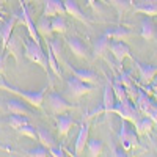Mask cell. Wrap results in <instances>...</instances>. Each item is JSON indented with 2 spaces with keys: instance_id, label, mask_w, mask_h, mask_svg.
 Returning <instances> with one entry per match:
<instances>
[{
  "instance_id": "cell-1",
  "label": "cell",
  "mask_w": 157,
  "mask_h": 157,
  "mask_svg": "<svg viewBox=\"0 0 157 157\" xmlns=\"http://www.w3.org/2000/svg\"><path fill=\"white\" fill-rule=\"evenodd\" d=\"M0 90H6L10 93L16 94L19 98H22L29 105L35 107V109H43V104H44V99H46V93H47V86L38 90V91H25V90H21L14 85H11L6 82V78H0Z\"/></svg>"
},
{
  "instance_id": "cell-2",
  "label": "cell",
  "mask_w": 157,
  "mask_h": 157,
  "mask_svg": "<svg viewBox=\"0 0 157 157\" xmlns=\"http://www.w3.org/2000/svg\"><path fill=\"white\" fill-rule=\"evenodd\" d=\"M24 57L29 58L30 61L39 64L44 72H49V63H47V55L43 49V46H39L38 43H35L32 38H25L24 39Z\"/></svg>"
},
{
  "instance_id": "cell-3",
  "label": "cell",
  "mask_w": 157,
  "mask_h": 157,
  "mask_svg": "<svg viewBox=\"0 0 157 157\" xmlns=\"http://www.w3.org/2000/svg\"><path fill=\"white\" fill-rule=\"evenodd\" d=\"M93 91H94V85H90V83L82 82L80 78H77L74 74L66 78V94L71 99H74V101L80 99L85 94L93 93Z\"/></svg>"
},
{
  "instance_id": "cell-4",
  "label": "cell",
  "mask_w": 157,
  "mask_h": 157,
  "mask_svg": "<svg viewBox=\"0 0 157 157\" xmlns=\"http://www.w3.org/2000/svg\"><path fill=\"white\" fill-rule=\"evenodd\" d=\"M110 113H116L118 116L121 118V120H127V121H130L132 124H135V123L140 120V118H141L138 109H135V105H134L132 101H127V102H120V101H116L115 107L112 109Z\"/></svg>"
},
{
  "instance_id": "cell-5",
  "label": "cell",
  "mask_w": 157,
  "mask_h": 157,
  "mask_svg": "<svg viewBox=\"0 0 157 157\" xmlns=\"http://www.w3.org/2000/svg\"><path fill=\"white\" fill-rule=\"evenodd\" d=\"M130 121L127 120H121V126H120V141L124 151H132L137 145H138V134L137 130L129 126Z\"/></svg>"
},
{
  "instance_id": "cell-6",
  "label": "cell",
  "mask_w": 157,
  "mask_h": 157,
  "mask_svg": "<svg viewBox=\"0 0 157 157\" xmlns=\"http://www.w3.org/2000/svg\"><path fill=\"white\" fill-rule=\"evenodd\" d=\"M46 101H47V109L52 115H61V113H66L68 110L75 109V105L69 104L61 94L55 93V91H50L46 98Z\"/></svg>"
},
{
  "instance_id": "cell-7",
  "label": "cell",
  "mask_w": 157,
  "mask_h": 157,
  "mask_svg": "<svg viewBox=\"0 0 157 157\" xmlns=\"http://www.w3.org/2000/svg\"><path fill=\"white\" fill-rule=\"evenodd\" d=\"M115 104H116V96H115V91H113V86H112V82H107V85L104 86V94H102V104H101V107L93 110L88 118H93V116H99L101 113H110L112 109L115 107Z\"/></svg>"
},
{
  "instance_id": "cell-8",
  "label": "cell",
  "mask_w": 157,
  "mask_h": 157,
  "mask_svg": "<svg viewBox=\"0 0 157 157\" xmlns=\"http://www.w3.org/2000/svg\"><path fill=\"white\" fill-rule=\"evenodd\" d=\"M19 16L22 17V24H24V27L27 29L29 36L33 39L35 43H38L39 46H43V44H41V36H39V33H38V30H36L35 22L32 21V16H30L27 6H25V3H24V0H21V14H19Z\"/></svg>"
},
{
  "instance_id": "cell-9",
  "label": "cell",
  "mask_w": 157,
  "mask_h": 157,
  "mask_svg": "<svg viewBox=\"0 0 157 157\" xmlns=\"http://www.w3.org/2000/svg\"><path fill=\"white\" fill-rule=\"evenodd\" d=\"M134 64L138 69L140 82L141 85H151L154 77L157 75V64H148V63H140L138 60H134Z\"/></svg>"
},
{
  "instance_id": "cell-10",
  "label": "cell",
  "mask_w": 157,
  "mask_h": 157,
  "mask_svg": "<svg viewBox=\"0 0 157 157\" xmlns=\"http://www.w3.org/2000/svg\"><path fill=\"white\" fill-rule=\"evenodd\" d=\"M22 46H24V41H21V35L13 33L11 38H10V41H8V44H6L5 52L16 60V64H21V60H22V55H24Z\"/></svg>"
},
{
  "instance_id": "cell-11",
  "label": "cell",
  "mask_w": 157,
  "mask_h": 157,
  "mask_svg": "<svg viewBox=\"0 0 157 157\" xmlns=\"http://www.w3.org/2000/svg\"><path fill=\"white\" fill-rule=\"evenodd\" d=\"M44 11L43 14L47 17H54V16H66V8H64L63 0H43Z\"/></svg>"
},
{
  "instance_id": "cell-12",
  "label": "cell",
  "mask_w": 157,
  "mask_h": 157,
  "mask_svg": "<svg viewBox=\"0 0 157 157\" xmlns=\"http://www.w3.org/2000/svg\"><path fill=\"white\" fill-rule=\"evenodd\" d=\"M90 140V123L85 121L80 126L78 135L75 138V146H74V155H80L85 149H86V143Z\"/></svg>"
},
{
  "instance_id": "cell-13",
  "label": "cell",
  "mask_w": 157,
  "mask_h": 157,
  "mask_svg": "<svg viewBox=\"0 0 157 157\" xmlns=\"http://www.w3.org/2000/svg\"><path fill=\"white\" fill-rule=\"evenodd\" d=\"M110 52H112V57L118 61V63H123L126 58L130 57V47L124 43V41H110Z\"/></svg>"
},
{
  "instance_id": "cell-14",
  "label": "cell",
  "mask_w": 157,
  "mask_h": 157,
  "mask_svg": "<svg viewBox=\"0 0 157 157\" xmlns=\"http://www.w3.org/2000/svg\"><path fill=\"white\" fill-rule=\"evenodd\" d=\"M63 2H64V8H66L68 16H71V17L77 19L78 22H82V24H85V25H86V27H90L93 21H90V19L83 14L82 10L78 8V5H77L75 0H63Z\"/></svg>"
},
{
  "instance_id": "cell-15",
  "label": "cell",
  "mask_w": 157,
  "mask_h": 157,
  "mask_svg": "<svg viewBox=\"0 0 157 157\" xmlns=\"http://www.w3.org/2000/svg\"><path fill=\"white\" fill-rule=\"evenodd\" d=\"M17 14H13L8 21H5L3 22V25H2V29H0V41H2V54L5 52V49H6V44H8V41H10V38H11V35H13V30H14V27H16V21H17Z\"/></svg>"
},
{
  "instance_id": "cell-16",
  "label": "cell",
  "mask_w": 157,
  "mask_h": 157,
  "mask_svg": "<svg viewBox=\"0 0 157 157\" xmlns=\"http://www.w3.org/2000/svg\"><path fill=\"white\" fill-rule=\"evenodd\" d=\"M140 36L145 41H152V39L157 38V29H155V25L149 16L143 17L140 22Z\"/></svg>"
},
{
  "instance_id": "cell-17",
  "label": "cell",
  "mask_w": 157,
  "mask_h": 157,
  "mask_svg": "<svg viewBox=\"0 0 157 157\" xmlns=\"http://www.w3.org/2000/svg\"><path fill=\"white\" fill-rule=\"evenodd\" d=\"M66 46L71 49V52H72L77 58H88V57H90L88 47H86L78 38H75V36H71V38L66 39Z\"/></svg>"
},
{
  "instance_id": "cell-18",
  "label": "cell",
  "mask_w": 157,
  "mask_h": 157,
  "mask_svg": "<svg viewBox=\"0 0 157 157\" xmlns=\"http://www.w3.org/2000/svg\"><path fill=\"white\" fill-rule=\"evenodd\" d=\"M36 30L39 33L43 39H52L54 38V29H52V17H47V16H41L39 21L36 22Z\"/></svg>"
},
{
  "instance_id": "cell-19",
  "label": "cell",
  "mask_w": 157,
  "mask_h": 157,
  "mask_svg": "<svg viewBox=\"0 0 157 157\" xmlns=\"http://www.w3.org/2000/svg\"><path fill=\"white\" fill-rule=\"evenodd\" d=\"M134 11L145 16H157V0H140L134 5Z\"/></svg>"
},
{
  "instance_id": "cell-20",
  "label": "cell",
  "mask_w": 157,
  "mask_h": 157,
  "mask_svg": "<svg viewBox=\"0 0 157 157\" xmlns=\"http://www.w3.org/2000/svg\"><path fill=\"white\" fill-rule=\"evenodd\" d=\"M55 123H57V130H58V135L60 137H66L69 134V130L72 129L74 123V118L69 115H58L55 116Z\"/></svg>"
},
{
  "instance_id": "cell-21",
  "label": "cell",
  "mask_w": 157,
  "mask_h": 157,
  "mask_svg": "<svg viewBox=\"0 0 157 157\" xmlns=\"http://www.w3.org/2000/svg\"><path fill=\"white\" fill-rule=\"evenodd\" d=\"M68 68L77 78H80L82 82L90 83V85H98L99 83V77H98L96 72L90 71V69H77V68H72V66H68Z\"/></svg>"
},
{
  "instance_id": "cell-22",
  "label": "cell",
  "mask_w": 157,
  "mask_h": 157,
  "mask_svg": "<svg viewBox=\"0 0 157 157\" xmlns=\"http://www.w3.org/2000/svg\"><path fill=\"white\" fill-rule=\"evenodd\" d=\"M6 110L10 113H17V115H32V110L27 107V102L21 99H8L6 101Z\"/></svg>"
},
{
  "instance_id": "cell-23",
  "label": "cell",
  "mask_w": 157,
  "mask_h": 157,
  "mask_svg": "<svg viewBox=\"0 0 157 157\" xmlns=\"http://www.w3.org/2000/svg\"><path fill=\"white\" fill-rule=\"evenodd\" d=\"M104 35L110 39H115V41H126V39L134 36V32L126 27H113V29H107Z\"/></svg>"
},
{
  "instance_id": "cell-24",
  "label": "cell",
  "mask_w": 157,
  "mask_h": 157,
  "mask_svg": "<svg viewBox=\"0 0 157 157\" xmlns=\"http://www.w3.org/2000/svg\"><path fill=\"white\" fill-rule=\"evenodd\" d=\"M109 50H110V38H107L105 35H102L101 38H96L93 41V55H94V58L104 57Z\"/></svg>"
},
{
  "instance_id": "cell-25",
  "label": "cell",
  "mask_w": 157,
  "mask_h": 157,
  "mask_svg": "<svg viewBox=\"0 0 157 157\" xmlns=\"http://www.w3.org/2000/svg\"><path fill=\"white\" fill-rule=\"evenodd\" d=\"M154 121L151 120L149 116H141L140 120L135 123V130L138 135H148L151 130L154 129Z\"/></svg>"
},
{
  "instance_id": "cell-26",
  "label": "cell",
  "mask_w": 157,
  "mask_h": 157,
  "mask_svg": "<svg viewBox=\"0 0 157 157\" xmlns=\"http://www.w3.org/2000/svg\"><path fill=\"white\" fill-rule=\"evenodd\" d=\"M86 154L90 157H99L104 154V141L98 138H90L86 143Z\"/></svg>"
},
{
  "instance_id": "cell-27",
  "label": "cell",
  "mask_w": 157,
  "mask_h": 157,
  "mask_svg": "<svg viewBox=\"0 0 157 157\" xmlns=\"http://www.w3.org/2000/svg\"><path fill=\"white\" fill-rule=\"evenodd\" d=\"M49 46H50V49H52V52H54V55H55V58L58 60V63L60 64H63V66H69V64L66 63V60H64V57H63V47H61V41L58 38H52V39H49Z\"/></svg>"
},
{
  "instance_id": "cell-28",
  "label": "cell",
  "mask_w": 157,
  "mask_h": 157,
  "mask_svg": "<svg viewBox=\"0 0 157 157\" xmlns=\"http://www.w3.org/2000/svg\"><path fill=\"white\" fill-rule=\"evenodd\" d=\"M46 55H47V63H49L50 71L54 72L57 77H61L63 72H61V69H60V63H58V60L55 58L54 52H52V49H50V46H49L47 41H46Z\"/></svg>"
},
{
  "instance_id": "cell-29",
  "label": "cell",
  "mask_w": 157,
  "mask_h": 157,
  "mask_svg": "<svg viewBox=\"0 0 157 157\" xmlns=\"http://www.w3.org/2000/svg\"><path fill=\"white\" fill-rule=\"evenodd\" d=\"M36 132H38V141L41 143L43 146H46V148H52V146H55V145H57L54 135H52L47 129H44V127H38V129H36Z\"/></svg>"
},
{
  "instance_id": "cell-30",
  "label": "cell",
  "mask_w": 157,
  "mask_h": 157,
  "mask_svg": "<svg viewBox=\"0 0 157 157\" xmlns=\"http://www.w3.org/2000/svg\"><path fill=\"white\" fill-rule=\"evenodd\" d=\"M6 123L13 127V129H19L25 124H29V120H27V116L25 115H17V113H11L8 118H6Z\"/></svg>"
},
{
  "instance_id": "cell-31",
  "label": "cell",
  "mask_w": 157,
  "mask_h": 157,
  "mask_svg": "<svg viewBox=\"0 0 157 157\" xmlns=\"http://www.w3.org/2000/svg\"><path fill=\"white\" fill-rule=\"evenodd\" d=\"M52 29H54V33L58 35H64L68 30V24L64 16H54L52 17Z\"/></svg>"
},
{
  "instance_id": "cell-32",
  "label": "cell",
  "mask_w": 157,
  "mask_h": 157,
  "mask_svg": "<svg viewBox=\"0 0 157 157\" xmlns=\"http://www.w3.org/2000/svg\"><path fill=\"white\" fill-rule=\"evenodd\" d=\"M112 86H113V91H115L116 101H120V102H127V101H130L129 96H127V90H126V86H124L123 83H120L118 80H115V82L112 83Z\"/></svg>"
},
{
  "instance_id": "cell-33",
  "label": "cell",
  "mask_w": 157,
  "mask_h": 157,
  "mask_svg": "<svg viewBox=\"0 0 157 157\" xmlns=\"http://www.w3.org/2000/svg\"><path fill=\"white\" fill-rule=\"evenodd\" d=\"M17 134H21V135H24V137H29V138H32V140H38L36 129L32 127L30 124H25V126L19 127V129H17Z\"/></svg>"
},
{
  "instance_id": "cell-34",
  "label": "cell",
  "mask_w": 157,
  "mask_h": 157,
  "mask_svg": "<svg viewBox=\"0 0 157 157\" xmlns=\"http://www.w3.org/2000/svg\"><path fill=\"white\" fill-rule=\"evenodd\" d=\"M27 155H32V157H46V155H50L49 152V148L46 146H39V148H32V149H25L24 151Z\"/></svg>"
},
{
  "instance_id": "cell-35",
  "label": "cell",
  "mask_w": 157,
  "mask_h": 157,
  "mask_svg": "<svg viewBox=\"0 0 157 157\" xmlns=\"http://www.w3.org/2000/svg\"><path fill=\"white\" fill-rule=\"evenodd\" d=\"M110 3L116 8L118 14H123V13L127 11L129 6H130V2H129V0H110Z\"/></svg>"
},
{
  "instance_id": "cell-36",
  "label": "cell",
  "mask_w": 157,
  "mask_h": 157,
  "mask_svg": "<svg viewBox=\"0 0 157 157\" xmlns=\"http://www.w3.org/2000/svg\"><path fill=\"white\" fill-rule=\"evenodd\" d=\"M130 75H132V72H124V71H120V75H118L115 80H118L120 83H123L126 88L129 86H132L134 82H132V78H130Z\"/></svg>"
},
{
  "instance_id": "cell-37",
  "label": "cell",
  "mask_w": 157,
  "mask_h": 157,
  "mask_svg": "<svg viewBox=\"0 0 157 157\" xmlns=\"http://www.w3.org/2000/svg\"><path fill=\"white\" fill-rule=\"evenodd\" d=\"M143 115H145V116H149L151 120L157 124V104H152V105H151L145 113H143Z\"/></svg>"
},
{
  "instance_id": "cell-38",
  "label": "cell",
  "mask_w": 157,
  "mask_h": 157,
  "mask_svg": "<svg viewBox=\"0 0 157 157\" xmlns=\"http://www.w3.org/2000/svg\"><path fill=\"white\" fill-rule=\"evenodd\" d=\"M49 152H50V155H54V157H64V155H68V154H64L61 146H57V145L49 148Z\"/></svg>"
},
{
  "instance_id": "cell-39",
  "label": "cell",
  "mask_w": 157,
  "mask_h": 157,
  "mask_svg": "<svg viewBox=\"0 0 157 157\" xmlns=\"http://www.w3.org/2000/svg\"><path fill=\"white\" fill-rule=\"evenodd\" d=\"M6 57H8V54L6 52H3L2 55H0V74H5V66H6Z\"/></svg>"
},
{
  "instance_id": "cell-40",
  "label": "cell",
  "mask_w": 157,
  "mask_h": 157,
  "mask_svg": "<svg viewBox=\"0 0 157 157\" xmlns=\"http://www.w3.org/2000/svg\"><path fill=\"white\" fill-rule=\"evenodd\" d=\"M151 88H152V91H154V94H155V98H157V75L154 77V80L151 82Z\"/></svg>"
},
{
  "instance_id": "cell-41",
  "label": "cell",
  "mask_w": 157,
  "mask_h": 157,
  "mask_svg": "<svg viewBox=\"0 0 157 157\" xmlns=\"http://www.w3.org/2000/svg\"><path fill=\"white\" fill-rule=\"evenodd\" d=\"M0 149H2V151H6V152H13V149H11L10 146H6V145H3V143H2V141H0Z\"/></svg>"
},
{
  "instance_id": "cell-42",
  "label": "cell",
  "mask_w": 157,
  "mask_h": 157,
  "mask_svg": "<svg viewBox=\"0 0 157 157\" xmlns=\"http://www.w3.org/2000/svg\"><path fill=\"white\" fill-rule=\"evenodd\" d=\"M94 2H98V0H86V6H94Z\"/></svg>"
},
{
  "instance_id": "cell-43",
  "label": "cell",
  "mask_w": 157,
  "mask_h": 157,
  "mask_svg": "<svg viewBox=\"0 0 157 157\" xmlns=\"http://www.w3.org/2000/svg\"><path fill=\"white\" fill-rule=\"evenodd\" d=\"M3 3H5V0H0V10H2V6H3Z\"/></svg>"
},
{
  "instance_id": "cell-44",
  "label": "cell",
  "mask_w": 157,
  "mask_h": 157,
  "mask_svg": "<svg viewBox=\"0 0 157 157\" xmlns=\"http://www.w3.org/2000/svg\"><path fill=\"white\" fill-rule=\"evenodd\" d=\"M154 146H155V151H157V140H154Z\"/></svg>"
},
{
  "instance_id": "cell-45",
  "label": "cell",
  "mask_w": 157,
  "mask_h": 157,
  "mask_svg": "<svg viewBox=\"0 0 157 157\" xmlns=\"http://www.w3.org/2000/svg\"><path fill=\"white\" fill-rule=\"evenodd\" d=\"M0 109H2V105H0Z\"/></svg>"
}]
</instances>
